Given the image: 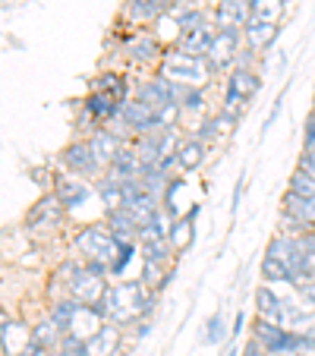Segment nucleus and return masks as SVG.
I'll return each instance as SVG.
<instances>
[{
	"instance_id": "obj_1",
	"label": "nucleus",
	"mask_w": 315,
	"mask_h": 356,
	"mask_svg": "<svg viewBox=\"0 0 315 356\" xmlns=\"http://www.w3.org/2000/svg\"><path fill=\"white\" fill-rule=\"evenodd\" d=\"M104 322H114V325H129V322H139V318H148L154 309V293H148V287L142 281L133 284H117V287H108L104 296L92 306Z\"/></svg>"
},
{
	"instance_id": "obj_2",
	"label": "nucleus",
	"mask_w": 315,
	"mask_h": 356,
	"mask_svg": "<svg viewBox=\"0 0 315 356\" xmlns=\"http://www.w3.org/2000/svg\"><path fill=\"white\" fill-rule=\"evenodd\" d=\"M158 76H164L168 82L183 88H202L215 73L205 63V57H193V54H183L180 47H170L158 60Z\"/></svg>"
},
{
	"instance_id": "obj_3",
	"label": "nucleus",
	"mask_w": 315,
	"mask_h": 356,
	"mask_svg": "<svg viewBox=\"0 0 315 356\" xmlns=\"http://www.w3.org/2000/svg\"><path fill=\"white\" fill-rule=\"evenodd\" d=\"M76 249L82 252V259H86V262H101L108 271H114L117 259H120L123 243L117 240L108 227L95 224V227H86L79 236H76Z\"/></svg>"
},
{
	"instance_id": "obj_4",
	"label": "nucleus",
	"mask_w": 315,
	"mask_h": 356,
	"mask_svg": "<svg viewBox=\"0 0 315 356\" xmlns=\"http://www.w3.org/2000/svg\"><path fill=\"white\" fill-rule=\"evenodd\" d=\"M252 341L271 356H302V334L300 331L271 325V322H265V318H255L252 322Z\"/></svg>"
},
{
	"instance_id": "obj_5",
	"label": "nucleus",
	"mask_w": 315,
	"mask_h": 356,
	"mask_svg": "<svg viewBox=\"0 0 315 356\" xmlns=\"http://www.w3.org/2000/svg\"><path fill=\"white\" fill-rule=\"evenodd\" d=\"M261 88V79L259 73H252V70H230L227 76V88H224V114L236 117L240 120L243 111H246V104L259 95Z\"/></svg>"
},
{
	"instance_id": "obj_6",
	"label": "nucleus",
	"mask_w": 315,
	"mask_h": 356,
	"mask_svg": "<svg viewBox=\"0 0 315 356\" xmlns=\"http://www.w3.org/2000/svg\"><path fill=\"white\" fill-rule=\"evenodd\" d=\"M104 290H108V284H104V277L95 275L92 268H88L86 262H73L70 265V281H67V293L70 300L82 302V306H95V302L104 296Z\"/></svg>"
},
{
	"instance_id": "obj_7",
	"label": "nucleus",
	"mask_w": 315,
	"mask_h": 356,
	"mask_svg": "<svg viewBox=\"0 0 315 356\" xmlns=\"http://www.w3.org/2000/svg\"><path fill=\"white\" fill-rule=\"evenodd\" d=\"M240 38H243L240 29H221V32H215V41H211V47H208V54H205V63L211 67V73H224L227 67L234 70V60L240 54Z\"/></svg>"
},
{
	"instance_id": "obj_8",
	"label": "nucleus",
	"mask_w": 315,
	"mask_h": 356,
	"mask_svg": "<svg viewBox=\"0 0 315 356\" xmlns=\"http://www.w3.org/2000/svg\"><path fill=\"white\" fill-rule=\"evenodd\" d=\"M281 211H284V221L290 224V234L300 236L306 230H315V199H306V195H296V193H284L281 199Z\"/></svg>"
},
{
	"instance_id": "obj_9",
	"label": "nucleus",
	"mask_w": 315,
	"mask_h": 356,
	"mask_svg": "<svg viewBox=\"0 0 315 356\" xmlns=\"http://www.w3.org/2000/svg\"><path fill=\"white\" fill-rule=\"evenodd\" d=\"M136 101H142L145 108H152L154 114H158L164 104H174L177 101V86L168 82L164 76H152V79H145L136 88Z\"/></svg>"
},
{
	"instance_id": "obj_10",
	"label": "nucleus",
	"mask_w": 315,
	"mask_h": 356,
	"mask_svg": "<svg viewBox=\"0 0 315 356\" xmlns=\"http://www.w3.org/2000/svg\"><path fill=\"white\" fill-rule=\"evenodd\" d=\"M60 161L67 164V170L73 177H95L101 170V164H98V158L92 155V145H88V142H70V145L63 148Z\"/></svg>"
},
{
	"instance_id": "obj_11",
	"label": "nucleus",
	"mask_w": 315,
	"mask_h": 356,
	"mask_svg": "<svg viewBox=\"0 0 315 356\" xmlns=\"http://www.w3.org/2000/svg\"><path fill=\"white\" fill-rule=\"evenodd\" d=\"M123 343V331L120 325L104 322L86 343H82V356H114Z\"/></svg>"
},
{
	"instance_id": "obj_12",
	"label": "nucleus",
	"mask_w": 315,
	"mask_h": 356,
	"mask_svg": "<svg viewBox=\"0 0 315 356\" xmlns=\"http://www.w3.org/2000/svg\"><path fill=\"white\" fill-rule=\"evenodd\" d=\"M88 145H92V155L98 158V164L104 170H108L111 161H114L123 148H127L123 145V136H117L114 129H104V127H98L92 136H88Z\"/></svg>"
},
{
	"instance_id": "obj_13",
	"label": "nucleus",
	"mask_w": 315,
	"mask_h": 356,
	"mask_svg": "<svg viewBox=\"0 0 315 356\" xmlns=\"http://www.w3.org/2000/svg\"><path fill=\"white\" fill-rule=\"evenodd\" d=\"M252 19V0H221L215 13V29H240Z\"/></svg>"
},
{
	"instance_id": "obj_14",
	"label": "nucleus",
	"mask_w": 315,
	"mask_h": 356,
	"mask_svg": "<svg viewBox=\"0 0 315 356\" xmlns=\"http://www.w3.org/2000/svg\"><path fill=\"white\" fill-rule=\"evenodd\" d=\"M123 51H127L129 60L136 63H152V60H161V44H158V38L148 32H136L129 35L127 41H123Z\"/></svg>"
},
{
	"instance_id": "obj_15",
	"label": "nucleus",
	"mask_w": 315,
	"mask_h": 356,
	"mask_svg": "<svg viewBox=\"0 0 315 356\" xmlns=\"http://www.w3.org/2000/svg\"><path fill=\"white\" fill-rule=\"evenodd\" d=\"M54 195H57V202L63 205V211H70V209L82 205V202L92 195V186H88L86 180H79V177L70 174V177H60V180H57Z\"/></svg>"
},
{
	"instance_id": "obj_16",
	"label": "nucleus",
	"mask_w": 315,
	"mask_h": 356,
	"mask_svg": "<svg viewBox=\"0 0 315 356\" xmlns=\"http://www.w3.org/2000/svg\"><path fill=\"white\" fill-rule=\"evenodd\" d=\"M277 35H281V26H275V22L249 19L246 26H243V41H246V47H252V51H271Z\"/></svg>"
},
{
	"instance_id": "obj_17",
	"label": "nucleus",
	"mask_w": 315,
	"mask_h": 356,
	"mask_svg": "<svg viewBox=\"0 0 315 356\" xmlns=\"http://www.w3.org/2000/svg\"><path fill=\"white\" fill-rule=\"evenodd\" d=\"M215 32H218L215 26H202V29H193V32H183L174 47H180L183 54L205 57L208 47H211V41H215Z\"/></svg>"
},
{
	"instance_id": "obj_18",
	"label": "nucleus",
	"mask_w": 315,
	"mask_h": 356,
	"mask_svg": "<svg viewBox=\"0 0 315 356\" xmlns=\"http://www.w3.org/2000/svg\"><path fill=\"white\" fill-rule=\"evenodd\" d=\"M104 227H108L120 243H136V240H139V224H136V218L129 215L127 209L108 211V218H104Z\"/></svg>"
},
{
	"instance_id": "obj_19",
	"label": "nucleus",
	"mask_w": 315,
	"mask_h": 356,
	"mask_svg": "<svg viewBox=\"0 0 315 356\" xmlns=\"http://www.w3.org/2000/svg\"><path fill=\"white\" fill-rule=\"evenodd\" d=\"M168 10H170L168 0H129L127 3V16L133 22H154L168 16Z\"/></svg>"
},
{
	"instance_id": "obj_20",
	"label": "nucleus",
	"mask_w": 315,
	"mask_h": 356,
	"mask_svg": "<svg viewBox=\"0 0 315 356\" xmlns=\"http://www.w3.org/2000/svg\"><path fill=\"white\" fill-rule=\"evenodd\" d=\"M117 111H120V101H114L104 92H92L86 98V114L95 117L98 123H111L117 117Z\"/></svg>"
},
{
	"instance_id": "obj_21",
	"label": "nucleus",
	"mask_w": 315,
	"mask_h": 356,
	"mask_svg": "<svg viewBox=\"0 0 315 356\" xmlns=\"http://www.w3.org/2000/svg\"><path fill=\"white\" fill-rule=\"evenodd\" d=\"M104 174H111L114 180H133V177H139L142 174V161H139V155H136V148H123L120 155L111 161V168L104 170Z\"/></svg>"
},
{
	"instance_id": "obj_22",
	"label": "nucleus",
	"mask_w": 315,
	"mask_h": 356,
	"mask_svg": "<svg viewBox=\"0 0 315 356\" xmlns=\"http://www.w3.org/2000/svg\"><path fill=\"white\" fill-rule=\"evenodd\" d=\"M202 161H205V142L195 139V136L183 139L180 148H177V168L180 170H199Z\"/></svg>"
},
{
	"instance_id": "obj_23",
	"label": "nucleus",
	"mask_w": 315,
	"mask_h": 356,
	"mask_svg": "<svg viewBox=\"0 0 315 356\" xmlns=\"http://www.w3.org/2000/svg\"><path fill=\"white\" fill-rule=\"evenodd\" d=\"M60 211H63V205L57 202V195H45L32 209V215H29V227H41V221H45L47 227H54V224L60 221Z\"/></svg>"
},
{
	"instance_id": "obj_24",
	"label": "nucleus",
	"mask_w": 315,
	"mask_h": 356,
	"mask_svg": "<svg viewBox=\"0 0 315 356\" xmlns=\"http://www.w3.org/2000/svg\"><path fill=\"white\" fill-rule=\"evenodd\" d=\"M92 92H104V95H111L114 101H129V82H127V76H117V73H101L98 79L92 82Z\"/></svg>"
},
{
	"instance_id": "obj_25",
	"label": "nucleus",
	"mask_w": 315,
	"mask_h": 356,
	"mask_svg": "<svg viewBox=\"0 0 315 356\" xmlns=\"http://www.w3.org/2000/svg\"><path fill=\"white\" fill-rule=\"evenodd\" d=\"M95 189H98V199H101V205H104V211L123 209V183L120 180H114L111 174H104Z\"/></svg>"
},
{
	"instance_id": "obj_26",
	"label": "nucleus",
	"mask_w": 315,
	"mask_h": 356,
	"mask_svg": "<svg viewBox=\"0 0 315 356\" xmlns=\"http://www.w3.org/2000/svg\"><path fill=\"white\" fill-rule=\"evenodd\" d=\"M170 16H174V22H177V32H193V29H202V26H208L205 22V10H199V7H170L168 10Z\"/></svg>"
},
{
	"instance_id": "obj_27",
	"label": "nucleus",
	"mask_w": 315,
	"mask_h": 356,
	"mask_svg": "<svg viewBox=\"0 0 315 356\" xmlns=\"http://www.w3.org/2000/svg\"><path fill=\"white\" fill-rule=\"evenodd\" d=\"M174 256V243L170 240H145L142 243V259L148 265H168Z\"/></svg>"
},
{
	"instance_id": "obj_28",
	"label": "nucleus",
	"mask_w": 315,
	"mask_h": 356,
	"mask_svg": "<svg viewBox=\"0 0 315 356\" xmlns=\"http://www.w3.org/2000/svg\"><path fill=\"white\" fill-rule=\"evenodd\" d=\"M261 281H268V284H290L287 265H284L281 259H275L271 252H265V256H261ZM290 287H293V284H290Z\"/></svg>"
},
{
	"instance_id": "obj_29",
	"label": "nucleus",
	"mask_w": 315,
	"mask_h": 356,
	"mask_svg": "<svg viewBox=\"0 0 315 356\" xmlns=\"http://www.w3.org/2000/svg\"><path fill=\"white\" fill-rule=\"evenodd\" d=\"M284 16V0H252V19L259 22H281Z\"/></svg>"
},
{
	"instance_id": "obj_30",
	"label": "nucleus",
	"mask_w": 315,
	"mask_h": 356,
	"mask_svg": "<svg viewBox=\"0 0 315 356\" xmlns=\"http://www.w3.org/2000/svg\"><path fill=\"white\" fill-rule=\"evenodd\" d=\"M177 104H180V111H186V114H202V111H205V95H202V88L177 86Z\"/></svg>"
},
{
	"instance_id": "obj_31",
	"label": "nucleus",
	"mask_w": 315,
	"mask_h": 356,
	"mask_svg": "<svg viewBox=\"0 0 315 356\" xmlns=\"http://www.w3.org/2000/svg\"><path fill=\"white\" fill-rule=\"evenodd\" d=\"M287 189L296 195H306V199H315V174H306V170L296 168L293 177H290V183H287Z\"/></svg>"
},
{
	"instance_id": "obj_32",
	"label": "nucleus",
	"mask_w": 315,
	"mask_h": 356,
	"mask_svg": "<svg viewBox=\"0 0 315 356\" xmlns=\"http://www.w3.org/2000/svg\"><path fill=\"white\" fill-rule=\"evenodd\" d=\"M227 337V325H224V312H215V316L205 322V334H202V343H221Z\"/></svg>"
},
{
	"instance_id": "obj_33",
	"label": "nucleus",
	"mask_w": 315,
	"mask_h": 356,
	"mask_svg": "<svg viewBox=\"0 0 315 356\" xmlns=\"http://www.w3.org/2000/svg\"><path fill=\"white\" fill-rule=\"evenodd\" d=\"M193 136H195V139H202L205 145H208L211 139H218V129H215V123H211V117H208V120H202L199 127L193 129Z\"/></svg>"
},
{
	"instance_id": "obj_34",
	"label": "nucleus",
	"mask_w": 315,
	"mask_h": 356,
	"mask_svg": "<svg viewBox=\"0 0 315 356\" xmlns=\"http://www.w3.org/2000/svg\"><path fill=\"white\" fill-rule=\"evenodd\" d=\"M211 123H215V129H218V136H224V133H234V127H236V117H230V114H224V111H221V114H215V117H211Z\"/></svg>"
},
{
	"instance_id": "obj_35",
	"label": "nucleus",
	"mask_w": 315,
	"mask_h": 356,
	"mask_svg": "<svg viewBox=\"0 0 315 356\" xmlns=\"http://www.w3.org/2000/svg\"><path fill=\"white\" fill-rule=\"evenodd\" d=\"M300 334H302V353L315 356V325L309 331H300Z\"/></svg>"
},
{
	"instance_id": "obj_36",
	"label": "nucleus",
	"mask_w": 315,
	"mask_h": 356,
	"mask_svg": "<svg viewBox=\"0 0 315 356\" xmlns=\"http://www.w3.org/2000/svg\"><path fill=\"white\" fill-rule=\"evenodd\" d=\"M243 325H246V312H236L234 316V328H230V341L236 343V337L243 334Z\"/></svg>"
},
{
	"instance_id": "obj_37",
	"label": "nucleus",
	"mask_w": 315,
	"mask_h": 356,
	"mask_svg": "<svg viewBox=\"0 0 315 356\" xmlns=\"http://www.w3.org/2000/svg\"><path fill=\"white\" fill-rule=\"evenodd\" d=\"M300 170H306V174H315V155H309V152H302L300 164H296Z\"/></svg>"
},
{
	"instance_id": "obj_38",
	"label": "nucleus",
	"mask_w": 315,
	"mask_h": 356,
	"mask_svg": "<svg viewBox=\"0 0 315 356\" xmlns=\"http://www.w3.org/2000/svg\"><path fill=\"white\" fill-rule=\"evenodd\" d=\"M243 356H271V353H265V350H261L255 341H249L246 347H243Z\"/></svg>"
},
{
	"instance_id": "obj_39",
	"label": "nucleus",
	"mask_w": 315,
	"mask_h": 356,
	"mask_svg": "<svg viewBox=\"0 0 315 356\" xmlns=\"http://www.w3.org/2000/svg\"><path fill=\"white\" fill-rule=\"evenodd\" d=\"M300 293H302V300H306L309 306H312V309H315V281H312V284H306V287H302Z\"/></svg>"
},
{
	"instance_id": "obj_40",
	"label": "nucleus",
	"mask_w": 315,
	"mask_h": 356,
	"mask_svg": "<svg viewBox=\"0 0 315 356\" xmlns=\"http://www.w3.org/2000/svg\"><path fill=\"white\" fill-rule=\"evenodd\" d=\"M243 180H246V177H240V180H236V186H234V205H230L234 211H236V205H240V199H243Z\"/></svg>"
},
{
	"instance_id": "obj_41",
	"label": "nucleus",
	"mask_w": 315,
	"mask_h": 356,
	"mask_svg": "<svg viewBox=\"0 0 315 356\" xmlns=\"http://www.w3.org/2000/svg\"><path fill=\"white\" fill-rule=\"evenodd\" d=\"M302 133H315V111H312V117L306 120V127H302Z\"/></svg>"
},
{
	"instance_id": "obj_42",
	"label": "nucleus",
	"mask_w": 315,
	"mask_h": 356,
	"mask_svg": "<svg viewBox=\"0 0 315 356\" xmlns=\"http://www.w3.org/2000/svg\"><path fill=\"white\" fill-rule=\"evenodd\" d=\"M221 356H236V343H234V341H230V343H227V350H224V353H221Z\"/></svg>"
},
{
	"instance_id": "obj_43",
	"label": "nucleus",
	"mask_w": 315,
	"mask_h": 356,
	"mask_svg": "<svg viewBox=\"0 0 315 356\" xmlns=\"http://www.w3.org/2000/svg\"><path fill=\"white\" fill-rule=\"evenodd\" d=\"M170 7H183V3H189V0H168Z\"/></svg>"
},
{
	"instance_id": "obj_44",
	"label": "nucleus",
	"mask_w": 315,
	"mask_h": 356,
	"mask_svg": "<svg viewBox=\"0 0 315 356\" xmlns=\"http://www.w3.org/2000/svg\"><path fill=\"white\" fill-rule=\"evenodd\" d=\"M16 356H29V350H26V353H16Z\"/></svg>"
},
{
	"instance_id": "obj_45",
	"label": "nucleus",
	"mask_w": 315,
	"mask_h": 356,
	"mask_svg": "<svg viewBox=\"0 0 315 356\" xmlns=\"http://www.w3.org/2000/svg\"><path fill=\"white\" fill-rule=\"evenodd\" d=\"M312 111H315V108H312Z\"/></svg>"
}]
</instances>
